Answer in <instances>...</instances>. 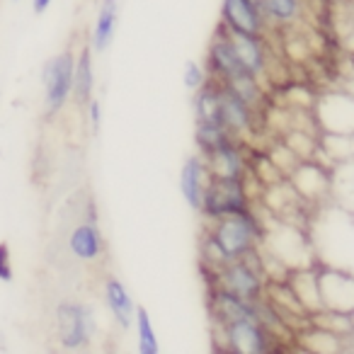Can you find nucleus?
<instances>
[{
    "instance_id": "15",
    "label": "nucleus",
    "mask_w": 354,
    "mask_h": 354,
    "mask_svg": "<svg viewBox=\"0 0 354 354\" xmlns=\"http://www.w3.org/2000/svg\"><path fill=\"white\" fill-rule=\"evenodd\" d=\"M68 250L73 257L83 262H95L102 255V236H100V228L93 221H83L71 231L68 236Z\"/></svg>"
},
{
    "instance_id": "19",
    "label": "nucleus",
    "mask_w": 354,
    "mask_h": 354,
    "mask_svg": "<svg viewBox=\"0 0 354 354\" xmlns=\"http://www.w3.org/2000/svg\"><path fill=\"white\" fill-rule=\"evenodd\" d=\"M131 328H136V349H138V354H158V352H160V339H158L156 325H153L151 313H148L143 306H136Z\"/></svg>"
},
{
    "instance_id": "8",
    "label": "nucleus",
    "mask_w": 354,
    "mask_h": 354,
    "mask_svg": "<svg viewBox=\"0 0 354 354\" xmlns=\"http://www.w3.org/2000/svg\"><path fill=\"white\" fill-rule=\"evenodd\" d=\"M218 119H221L223 129H226L231 136L238 138V136H243V133L252 131L257 112L252 107H248L238 95H233L226 85L218 83Z\"/></svg>"
},
{
    "instance_id": "2",
    "label": "nucleus",
    "mask_w": 354,
    "mask_h": 354,
    "mask_svg": "<svg viewBox=\"0 0 354 354\" xmlns=\"http://www.w3.org/2000/svg\"><path fill=\"white\" fill-rule=\"evenodd\" d=\"M255 255L257 250H252L245 257H241V260L223 262L214 272V279H216L214 289H223L245 301L262 299V294H265V270H262V262L252 265V257Z\"/></svg>"
},
{
    "instance_id": "24",
    "label": "nucleus",
    "mask_w": 354,
    "mask_h": 354,
    "mask_svg": "<svg viewBox=\"0 0 354 354\" xmlns=\"http://www.w3.org/2000/svg\"><path fill=\"white\" fill-rule=\"evenodd\" d=\"M51 3H54V0H32V10H35V15H44L51 8Z\"/></svg>"
},
{
    "instance_id": "4",
    "label": "nucleus",
    "mask_w": 354,
    "mask_h": 354,
    "mask_svg": "<svg viewBox=\"0 0 354 354\" xmlns=\"http://www.w3.org/2000/svg\"><path fill=\"white\" fill-rule=\"evenodd\" d=\"M73 68L75 56L71 51L56 54L41 66V85H44V104L49 114H56L66 107L73 93Z\"/></svg>"
},
{
    "instance_id": "20",
    "label": "nucleus",
    "mask_w": 354,
    "mask_h": 354,
    "mask_svg": "<svg viewBox=\"0 0 354 354\" xmlns=\"http://www.w3.org/2000/svg\"><path fill=\"white\" fill-rule=\"evenodd\" d=\"M228 138H236L226 131L218 122H207V119H197L194 124V141H197L199 156H209L212 151H216L221 143H226Z\"/></svg>"
},
{
    "instance_id": "12",
    "label": "nucleus",
    "mask_w": 354,
    "mask_h": 354,
    "mask_svg": "<svg viewBox=\"0 0 354 354\" xmlns=\"http://www.w3.org/2000/svg\"><path fill=\"white\" fill-rule=\"evenodd\" d=\"M212 315L218 328L228 323H236V320H257L260 323L257 301L238 299V296L228 294L223 289H212Z\"/></svg>"
},
{
    "instance_id": "11",
    "label": "nucleus",
    "mask_w": 354,
    "mask_h": 354,
    "mask_svg": "<svg viewBox=\"0 0 354 354\" xmlns=\"http://www.w3.org/2000/svg\"><path fill=\"white\" fill-rule=\"evenodd\" d=\"M209 177H248V162L238 138H228L226 143L204 156Z\"/></svg>"
},
{
    "instance_id": "3",
    "label": "nucleus",
    "mask_w": 354,
    "mask_h": 354,
    "mask_svg": "<svg viewBox=\"0 0 354 354\" xmlns=\"http://www.w3.org/2000/svg\"><path fill=\"white\" fill-rule=\"evenodd\" d=\"M250 209V194L245 187V177H209L202 194V209L207 218H221Z\"/></svg>"
},
{
    "instance_id": "7",
    "label": "nucleus",
    "mask_w": 354,
    "mask_h": 354,
    "mask_svg": "<svg viewBox=\"0 0 354 354\" xmlns=\"http://www.w3.org/2000/svg\"><path fill=\"white\" fill-rule=\"evenodd\" d=\"M209 75H214V80H218V83L248 75V71L243 68L241 59H238L223 25H218L216 37L209 44Z\"/></svg>"
},
{
    "instance_id": "10",
    "label": "nucleus",
    "mask_w": 354,
    "mask_h": 354,
    "mask_svg": "<svg viewBox=\"0 0 354 354\" xmlns=\"http://www.w3.org/2000/svg\"><path fill=\"white\" fill-rule=\"evenodd\" d=\"M207 183H209V170L204 158L202 156L185 158L183 167H180V177H177V185H180V194H183L185 204L192 212L202 209V194Z\"/></svg>"
},
{
    "instance_id": "18",
    "label": "nucleus",
    "mask_w": 354,
    "mask_h": 354,
    "mask_svg": "<svg viewBox=\"0 0 354 354\" xmlns=\"http://www.w3.org/2000/svg\"><path fill=\"white\" fill-rule=\"evenodd\" d=\"M93 88H95V68H93V49L83 46L75 59V68H73V93L71 97H75L78 102H88L93 97Z\"/></svg>"
},
{
    "instance_id": "16",
    "label": "nucleus",
    "mask_w": 354,
    "mask_h": 354,
    "mask_svg": "<svg viewBox=\"0 0 354 354\" xmlns=\"http://www.w3.org/2000/svg\"><path fill=\"white\" fill-rule=\"evenodd\" d=\"M117 25H119V3L117 0H102L93 27V51L104 54L112 46L114 35H117Z\"/></svg>"
},
{
    "instance_id": "6",
    "label": "nucleus",
    "mask_w": 354,
    "mask_h": 354,
    "mask_svg": "<svg viewBox=\"0 0 354 354\" xmlns=\"http://www.w3.org/2000/svg\"><path fill=\"white\" fill-rule=\"evenodd\" d=\"M223 342L236 354H265L272 349L274 337L257 320H236V323L221 325Z\"/></svg>"
},
{
    "instance_id": "17",
    "label": "nucleus",
    "mask_w": 354,
    "mask_h": 354,
    "mask_svg": "<svg viewBox=\"0 0 354 354\" xmlns=\"http://www.w3.org/2000/svg\"><path fill=\"white\" fill-rule=\"evenodd\" d=\"M265 25H294L301 17V0H255Z\"/></svg>"
},
{
    "instance_id": "23",
    "label": "nucleus",
    "mask_w": 354,
    "mask_h": 354,
    "mask_svg": "<svg viewBox=\"0 0 354 354\" xmlns=\"http://www.w3.org/2000/svg\"><path fill=\"white\" fill-rule=\"evenodd\" d=\"M85 104H88V114H90V122H93V129L97 131L100 122H102V109H100V102L95 97H90Z\"/></svg>"
},
{
    "instance_id": "5",
    "label": "nucleus",
    "mask_w": 354,
    "mask_h": 354,
    "mask_svg": "<svg viewBox=\"0 0 354 354\" xmlns=\"http://www.w3.org/2000/svg\"><path fill=\"white\" fill-rule=\"evenodd\" d=\"M56 330H59V339L66 349H83L93 339L97 320H95L90 306L64 301L56 308Z\"/></svg>"
},
{
    "instance_id": "9",
    "label": "nucleus",
    "mask_w": 354,
    "mask_h": 354,
    "mask_svg": "<svg viewBox=\"0 0 354 354\" xmlns=\"http://www.w3.org/2000/svg\"><path fill=\"white\" fill-rule=\"evenodd\" d=\"M221 25L231 32L250 37H265V20L257 10L255 0H223L221 3Z\"/></svg>"
},
{
    "instance_id": "22",
    "label": "nucleus",
    "mask_w": 354,
    "mask_h": 354,
    "mask_svg": "<svg viewBox=\"0 0 354 354\" xmlns=\"http://www.w3.org/2000/svg\"><path fill=\"white\" fill-rule=\"evenodd\" d=\"M15 279V272H12V257H10V248L8 243H0V281H10Z\"/></svg>"
},
{
    "instance_id": "14",
    "label": "nucleus",
    "mask_w": 354,
    "mask_h": 354,
    "mask_svg": "<svg viewBox=\"0 0 354 354\" xmlns=\"http://www.w3.org/2000/svg\"><path fill=\"white\" fill-rule=\"evenodd\" d=\"M104 304H107L112 318L122 330H129L133 325V313H136V301L127 291V286L119 279L104 281Z\"/></svg>"
},
{
    "instance_id": "13",
    "label": "nucleus",
    "mask_w": 354,
    "mask_h": 354,
    "mask_svg": "<svg viewBox=\"0 0 354 354\" xmlns=\"http://www.w3.org/2000/svg\"><path fill=\"white\" fill-rule=\"evenodd\" d=\"M226 30V27H223ZM228 39H231L233 49H236L238 59H241L243 68L250 75L260 78L267 71V46H265V37H250V35H241V32H231L226 30Z\"/></svg>"
},
{
    "instance_id": "1",
    "label": "nucleus",
    "mask_w": 354,
    "mask_h": 354,
    "mask_svg": "<svg viewBox=\"0 0 354 354\" xmlns=\"http://www.w3.org/2000/svg\"><path fill=\"white\" fill-rule=\"evenodd\" d=\"M262 238H265V233H262L260 221L250 209L241 214H231V216L214 218L212 231L207 233L202 243L204 265L216 272L223 262L241 260L248 252L257 250Z\"/></svg>"
},
{
    "instance_id": "21",
    "label": "nucleus",
    "mask_w": 354,
    "mask_h": 354,
    "mask_svg": "<svg viewBox=\"0 0 354 354\" xmlns=\"http://www.w3.org/2000/svg\"><path fill=\"white\" fill-rule=\"evenodd\" d=\"M209 68L204 64H199V61L189 59L185 61V68H183V83L185 88L189 90V93H197L199 88H204V85L209 83Z\"/></svg>"
}]
</instances>
